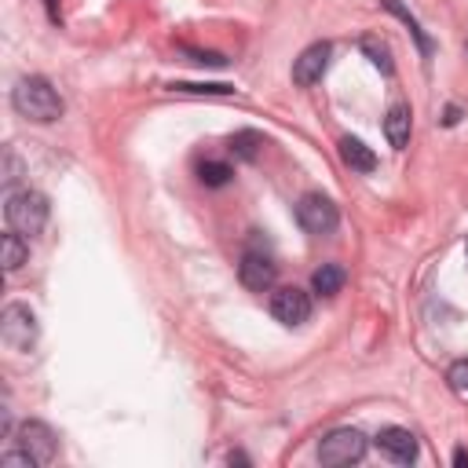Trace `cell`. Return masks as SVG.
<instances>
[{"label": "cell", "mask_w": 468, "mask_h": 468, "mask_svg": "<svg viewBox=\"0 0 468 468\" xmlns=\"http://www.w3.org/2000/svg\"><path fill=\"white\" fill-rule=\"evenodd\" d=\"M271 315L282 323V326H300L311 319V296L296 285H282L271 293Z\"/></svg>", "instance_id": "cell-6"}, {"label": "cell", "mask_w": 468, "mask_h": 468, "mask_svg": "<svg viewBox=\"0 0 468 468\" xmlns=\"http://www.w3.org/2000/svg\"><path fill=\"white\" fill-rule=\"evenodd\" d=\"M0 341L12 352H34L37 344V315L26 304H8L0 311Z\"/></svg>", "instance_id": "cell-4"}, {"label": "cell", "mask_w": 468, "mask_h": 468, "mask_svg": "<svg viewBox=\"0 0 468 468\" xmlns=\"http://www.w3.org/2000/svg\"><path fill=\"white\" fill-rule=\"evenodd\" d=\"M15 435H19V446H23L26 453H34L37 464H52V461H55L59 439H55V432H52L45 421H23Z\"/></svg>", "instance_id": "cell-8"}, {"label": "cell", "mask_w": 468, "mask_h": 468, "mask_svg": "<svg viewBox=\"0 0 468 468\" xmlns=\"http://www.w3.org/2000/svg\"><path fill=\"white\" fill-rule=\"evenodd\" d=\"M410 128H413L410 106L395 103V106L388 110V117H384V135H388V143H392L395 150H406V146H410Z\"/></svg>", "instance_id": "cell-12"}, {"label": "cell", "mask_w": 468, "mask_h": 468, "mask_svg": "<svg viewBox=\"0 0 468 468\" xmlns=\"http://www.w3.org/2000/svg\"><path fill=\"white\" fill-rule=\"evenodd\" d=\"M260 146H264V135H260V132H253V128H245V132H238V135L231 139V150L238 154L242 162H256Z\"/></svg>", "instance_id": "cell-17"}, {"label": "cell", "mask_w": 468, "mask_h": 468, "mask_svg": "<svg viewBox=\"0 0 468 468\" xmlns=\"http://www.w3.org/2000/svg\"><path fill=\"white\" fill-rule=\"evenodd\" d=\"M296 220H300V227H304L307 234L323 238V234H334V231H337L341 213H337L334 198H326V194H319V191H311V194H304V198H300V205H296Z\"/></svg>", "instance_id": "cell-5"}, {"label": "cell", "mask_w": 468, "mask_h": 468, "mask_svg": "<svg viewBox=\"0 0 468 468\" xmlns=\"http://www.w3.org/2000/svg\"><path fill=\"white\" fill-rule=\"evenodd\" d=\"M341 162H344L352 173H373V169H377V154H373L363 139L344 135V139H341Z\"/></svg>", "instance_id": "cell-11"}, {"label": "cell", "mask_w": 468, "mask_h": 468, "mask_svg": "<svg viewBox=\"0 0 468 468\" xmlns=\"http://www.w3.org/2000/svg\"><path fill=\"white\" fill-rule=\"evenodd\" d=\"M330 41H319V45H311L300 52V59H293V85L296 88H311V85H319L323 74L330 70Z\"/></svg>", "instance_id": "cell-7"}, {"label": "cell", "mask_w": 468, "mask_h": 468, "mask_svg": "<svg viewBox=\"0 0 468 468\" xmlns=\"http://www.w3.org/2000/svg\"><path fill=\"white\" fill-rule=\"evenodd\" d=\"M381 8H384V12H392L395 19H403V23L410 26V34H413V41H417L421 55H432V41H428V34L421 30V23H417V19H413V15H410V12L399 5V0H381Z\"/></svg>", "instance_id": "cell-15"}, {"label": "cell", "mask_w": 468, "mask_h": 468, "mask_svg": "<svg viewBox=\"0 0 468 468\" xmlns=\"http://www.w3.org/2000/svg\"><path fill=\"white\" fill-rule=\"evenodd\" d=\"M238 278H242V285H245V289L264 293V289H271V285H274L278 267H274V260H271L267 253L249 249V253L242 256V264H238Z\"/></svg>", "instance_id": "cell-9"}, {"label": "cell", "mask_w": 468, "mask_h": 468, "mask_svg": "<svg viewBox=\"0 0 468 468\" xmlns=\"http://www.w3.org/2000/svg\"><path fill=\"white\" fill-rule=\"evenodd\" d=\"M191 55V63H198V66H227V59L220 55V52H187Z\"/></svg>", "instance_id": "cell-22"}, {"label": "cell", "mask_w": 468, "mask_h": 468, "mask_svg": "<svg viewBox=\"0 0 468 468\" xmlns=\"http://www.w3.org/2000/svg\"><path fill=\"white\" fill-rule=\"evenodd\" d=\"M344 267L341 264H323L315 274H311V289H315L319 296H337L344 289Z\"/></svg>", "instance_id": "cell-13"}, {"label": "cell", "mask_w": 468, "mask_h": 468, "mask_svg": "<svg viewBox=\"0 0 468 468\" xmlns=\"http://www.w3.org/2000/svg\"><path fill=\"white\" fill-rule=\"evenodd\" d=\"M377 446H381V453H388L395 464L417 461V435H413L410 428H381Z\"/></svg>", "instance_id": "cell-10"}, {"label": "cell", "mask_w": 468, "mask_h": 468, "mask_svg": "<svg viewBox=\"0 0 468 468\" xmlns=\"http://www.w3.org/2000/svg\"><path fill=\"white\" fill-rule=\"evenodd\" d=\"M464 253H468V242H464Z\"/></svg>", "instance_id": "cell-26"}, {"label": "cell", "mask_w": 468, "mask_h": 468, "mask_svg": "<svg viewBox=\"0 0 468 468\" xmlns=\"http://www.w3.org/2000/svg\"><path fill=\"white\" fill-rule=\"evenodd\" d=\"M453 464L464 468V464H468V450H457V453H453Z\"/></svg>", "instance_id": "cell-24"}, {"label": "cell", "mask_w": 468, "mask_h": 468, "mask_svg": "<svg viewBox=\"0 0 468 468\" xmlns=\"http://www.w3.org/2000/svg\"><path fill=\"white\" fill-rule=\"evenodd\" d=\"M0 464H5V468H37L34 453H26V450H12V453H5V457H0Z\"/></svg>", "instance_id": "cell-21"}, {"label": "cell", "mask_w": 468, "mask_h": 468, "mask_svg": "<svg viewBox=\"0 0 468 468\" xmlns=\"http://www.w3.org/2000/svg\"><path fill=\"white\" fill-rule=\"evenodd\" d=\"M12 106L26 117V121H37V124H52L63 117V95L45 81V77H23L15 88H12Z\"/></svg>", "instance_id": "cell-1"}, {"label": "cell", "mask_w": 468, "mask_h": 468, "mask_svg": "<svg viewBox=\"0 0 468 468\" xmlns=\"http://www.w3.org/2000/svg\"><path fill=\"white\" fill-rule=\"evenodd\" d=\"M26 256H30V245H26V238L19 231L0 238V264H5V271H19L26 264Z\"/></svg>", "instance_id": "cell-14"}, {"label": "cell", "mask_w": 468, "mask_h": 468, "mask_svg": "<svg viewBox=\"0 0 468 468\" xmlns=\"http://www.w3.org/2000/svg\"><path fill=\"white\" fill-rule=\"evenodd\" d=\"M169 88L180 92V95H231L234 92L231 85H191V81H176Z\"/></svg>", "instance_id": "cell-19"}, {"label": "cell", "mask_w": 468, "mask_h": 468, "mask_svg": "<svg viewBox=\"0 0 468 468\" xmlns=\"http://www.w3.org/2000/svg\"><path fill=\"white\" fill-rule=\"evenodd\" d=\"M359 48L370 55V63H373L381 74H392V70H395V66H392V52H388V45H384L377 34H366V37L359 41Z\"/></svg>", "instance_id": "cell-16"}, {"label": "cell", "mask_w": 468, "mask_h": 468, "mask_svg": "<svg viewBox=\"0 0 468 468\" xmlns=\"http://www.w3.org/2000/svg\"><path fill=\"white\" fill-rule=\"evenodd\" d=\"M231 176H234V169L224 165V162H205V165L198 169V180H202L205 187H227Z\"/></svg>", "instance_id": "cell-18"}, {"label": "cell", "mask_w": 468, "mask_h": 468, "mask_svg": "<svg viewBox=\"0 0 468 468\" xmlns=\"http://www.w3.org/2000/svg\"><path fill=\"white\" fill-rule=\"evenodd\" d=\"M48 5V15H52V23H59V8H55V0H45Z\"/></svg>", "instance_id": "cell-25"}, {"label": "cell", "mask_w": 468, "mask_h": 468, "mask_svg": "<svg viewBox=\"0 0 468 468\" xmlns=\"http://www.w3.org/2000/svg\"><path fill=\"white\" fill-rule=\"evenodd\" d=\"M446 381L453 392H468V359H457L450 370H446Z\"/></svg>", "instance_id": "cell-20"}, {"label": "cell", "mask_w": 468, "mask_h": 468, "mask_svg": "<svg viewBox=\"0 0 468 468\" xmlns=\"http://www.w3.org/2000/svg\"><path fill=\"white\" fill-rule=\"evenodd\" d=\"M5 216H8V227L12 231H19L23 238H34L48 224V198L37 194V191H30V187L26 191H15L5 202Z\"/></svg>", "instance_id": "cell-2"}, {"label": "cell", "mask_w": 468, "mask_h": 468, "mask_svg": "<svg viewBox=\"0 0 468 468\" xmlns=\"http://www.w3.org/2000/svg\"><path fill=\"white\" fill-rule=\"evenodd\" d=\"M461 121V110L457 106H446V117H443V124H457Z\"/></svg>", "instance_id": "cell-23"}, {"label": "cell", "mask_w": 468, "mask_h": 468, "mask_svg": "<svg viewBox=\"0 0 468 468\" xmlns=\"http://www.w3.org/2000/svg\"><path fill=\"white\" fill-rule=\"evenodd\" d=\"M366 435L359 428H334L330 435H323L319 443V461L330 468H344V464H359L366 457Z\"/></svg>", "instance_id": "cell-3"}]
</instances>
